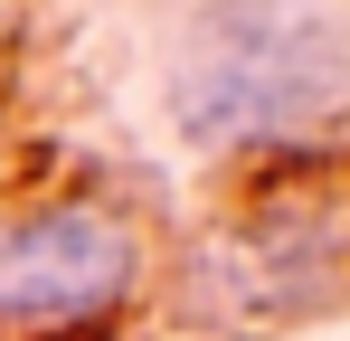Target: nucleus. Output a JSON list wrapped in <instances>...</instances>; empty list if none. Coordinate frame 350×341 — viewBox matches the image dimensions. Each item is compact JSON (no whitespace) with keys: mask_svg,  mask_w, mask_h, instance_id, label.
Instances as JSON below:
<instances>
[{"mask_svg":"<svg viewBox=\"0 0 350 341\" xmlns=\"http://www.w3.org/2000/svg\"><path fill=\"white\" fill-rule=\"evenodd\" d=\"M350 105V29L322 0H208L180 38L171 114L189 142H275Z\"/></svg>","mask_w":350,"mask_h":341,"instance_id":"f257e3e1","label":"nucleus"},{"mask_svg":"<svg viewBox=\"0 0 350 341\" xmlns=\"http://www.w3.org/2000/svg\"><path fill=\"white\" fill-rule=\"evenodd\" d=\"M142 275L114 209H19L0 218V332H85Z\"/></svg>","mask_w":350,"mask_h":341,"instance_id":"f03ea898","label":"nucleus"}]
</instances>
